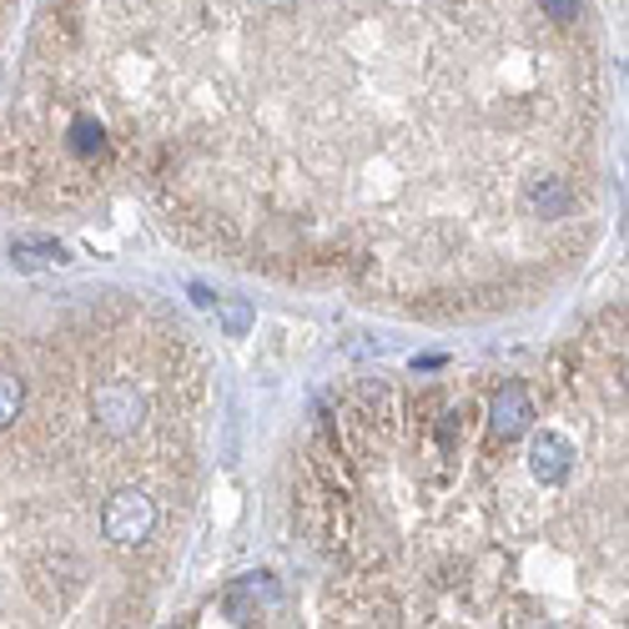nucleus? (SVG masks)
Masks as SVG:
<instances>
[{"instance_id": "1", "label": "nucleus", "mask_w": 629, "mask_h": 629, "mask_svg": "<svg viewBox=\"0 0 629 629\" xmlns=\"http://www.w3.org/2000/svg\"><path fill=\"white\" fill-rule=\"evenodd\" d=\"M605 121L589 0H46L0 202L121 182L247 273L489 318L595 247Z\"/></svg>"}, {"instance_id": "2", "label": "nucleus", "mask_w": 629, "mask_h": 629, "mask_svg": "<svg viewBox=\"0 0 629 629\" xmlns=\"http://www.w3.org/2000/svg\"><path fill=\"white\" fill-rule=\"evenodd\" d=\"M298 519L332 625H625V308L539 367L348 388Z\"/></svg>"}, {"instance_id": "3", "label": "nucleus", "mask_w": 629, "mask_h": 629, "mask_svg": "<svg viewBox=\"0 0 629 629\" xmlns=\"http://www.w3.org/2000/svg\"><path fill=\"white\" fill-rule=\"evenodd\" d=\"M212 383L126 292L0 302V625H137L192 529Z\"/></svg>"}, {"instance_id": "4", "label": "nucleus", "mask_w": 629, "mask_h": 629, "mask_svg": "<svg viewBox=\"0 0 629 629\" xmlns=\"http://www.w3.org/2000/svg\"><path fill=\"white\" fill-rule=\"evenodd\" d=\"M6 21H11V0H0V35H6Z\"/></svg>"}]
</instances>
